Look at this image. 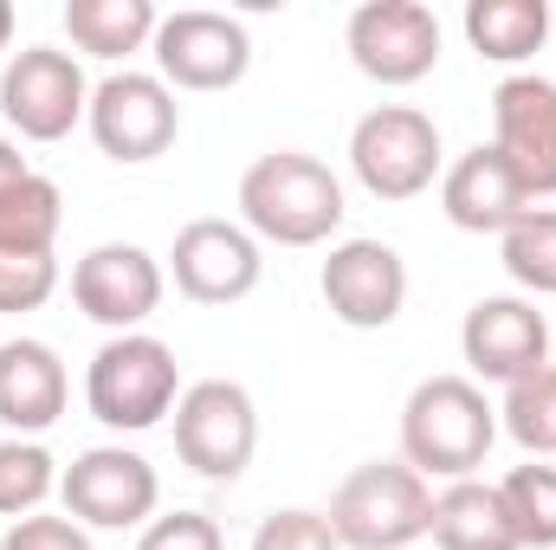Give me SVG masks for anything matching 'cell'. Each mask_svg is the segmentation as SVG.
I'll use <instances>...</instances> for the list:
<instances>
[{
    "instance_id": "cell-1",
    "label": "cell",
    "mask_w": 556,
    "mask_h": 550,
    "mask_svg": "<svg viewBox=\"0 0 556 550\" xmlns=\"http://www.w3.org/2000/svg\"><path fill=\"white\" fill-rule=\"evenodd\" d=\"M343 214V182L311 149H273L240 175V227L260 247H324Z\"/></svg>"
},
{
    "instance_id": "cell-2",
    "label": "cell",
    "mask_w": 556,
    "mask_h": 550,
    "mask_svg": "<svg viewBox=\"0 0 556 550\" xmlns=\"http://www.w3.org/2000/svg\"><path fill=\"white\" fill-rule=\"evenodd\" d=\"M498 440V409L472 376H427L402 402V460L420 479H472Z\"/></svg>"
},
{
    "instance_id": "cell-3",
    "label": "cell",
    "mask_w": 556,
    "mask_h": 550,
    "mask_svg": "<svg viewBox=\"0 0 556 550\" xmlns=\"http://www.w3.org/2000/svg\"><path fill=\"white\" fill-rule=\"evenodd\" d=\"M324 518L343 550H408L427 538L433 486L408 460H363L356 473H343Z\"/></svg>"
},
{
    "instance_id": "cell-4",
    "label": "cell",
    "mask_w": 556,
    "mask_h": 550,
    "mask_svg": "<svg viewBox=\"0 0 556 550\" xmlns=\"http://www.w3.org/2000/svg\"><path fill=\"white\" fill-rule=\"evenodd\" d=\"M175 402H181V363L149 330L111 337L85 370V409L111 434H149L155 421L175 414Z\"/></svg>"
},
{
    "instance_id": "cell-5",
    "label": "cell",
    "mask_w": 556,
    "mask_h": 550,
    "mask_svg": "<svg viewBox=\"0 0 556 550\" xmlns=\"http://www.w3.org/2000/svg\"><path fill=\"white\" fill-rule=\"evenodd\" d=\"M350 168L376 201H415L446 175L440 155V124L415 104H376L350 130Z\"/></svg>"
},
{
    "instance_id": "cell-6",
    "label": "cell",
    "mask_w": 556,
    "mask_h": 550,
    "mask_svg": "<svg viewBox=\"0 0 556 550\" xmlns=\"http://www.w3.org/2000/svg\"><path fill=\"white\" fill-rule=\"evenodd\" d=\"M175 453L188 473L214 479V486H233L253 453H260V409L240 383L227 376H207V383H188L181 402H175Z\"/></svg>"
},
{
    "instance_id": "cell-7",
    "label": "cell",
    "mask_w": 556,
    "mask_h": 550,
    "mask_svg": "<svg viewBox=\"0 0 556 550\" xmlns=\"http://www.w3.org/2000/svg\"><path fill=\"white\" fill-rule=\"evenodd\" d=\"M59 499L85 532H142L162 505V479L137 447H85L59 473Z\"/></svg>"
},
{
    "instance_id": "cell-8",
    "label": "cell",
    "mask_w": 556,
    "mask_h": 550,
    "mask_svg": "<svg viewBox=\"0 0 556 550\" xmlns=\"http://www.w3.org/2000/svg\"><path fill=\"white\" fill-rule=\"evenodd\" d=\"M85 130L91 142L111 155V162H155L168 155L175 137H181V104L175 91L155 78V72H111L91 85V111H85Z\"/></svg>"
},
{
    "instance_id": "cell-9",
    "label": "cell",
    "mask_w": 556,
    "mask_h": 550,
    "mask_svg": "<svg viewBox=\"0 0 556 550\" xmlns=\"http://www.w3.org/2000/svg\"><path fill=\"white\" fill-rule=\"evenodd\" d=\"M155 78L168 91H233L253 65V33L233 13L181 7L155 26Z\"/></svg>"
},
{
    "instance_id": "cell-10",
    "label": "cell",
    "mask_w": 556,
    "mask_h": 550,
    "mask_svg": "<svg viewBox=\"0 0 556 550\" xmlns=\"http://www.w3.org/2000/svg\"><path fill=\"white\" fill-rule=\"evenodd\" d=\"M91 111L85 65L59 46H26L0 72V117L26 142H65Z\"/></svg>"
},
{
    "instance_id": "cell-11",
    "label": "cell",
    "mask_w": 556,
    "mask_h": 550,
    "mask_svg": "<svg viewBox=\"0 0 556 550\" xmlns=\"http://www.w3.org/2000/svg\"><path fill=\"white\" fill-rule=\"evenodd\" d=\"M343 46L363 78L402 91L440 65V20L427 0H363L343 26Z\"/></svg>"
},
{
    "instance_id": "cell-12",
    "label": "cell",
    "mask_w": 556,
    "mask_h": 550,
    "mask_svg": "<svg viewBox=\"0 0 556 550\" xmlns=\"http://www.w3.org/2000/svg\"><path fill=\"white\" fill-rule=\"evenodd\" d=\"M162 291H168V266L137 240H104L72 266V304L111 337L142 330L162 311Z\"/></svg>"
},
{
    "instance_id": "cell-13",
    "label": "cell",
    "mask_w": 556,
    "mask_h": 550,
    "mask_svg": "<svg viewBox=\"0 0 556 550\" xmlns=\"http://www.w3.org/2000/svg\"><path fill=\"white\" fill-rule=\"evenodd\" d=\"M168 278L188 304H240L260 291L266 253L240 221H188L168 247Z\"/></svg>"
},
{
    "instance_id": "cell-14",
    "label": "cell",
    "mask_w": 556,
    "mask_h": 550,
    "mask_svg": "<svg viewBox=\"0 0 556 550\" xmlns=\"http://www.w3.org/2000/svg\"><path fill=\"white\" fill-rule=\"evenodd\" d=\"M459 357H466L472 383H518L551 363V317L525 291L479 298L459 324Z\"/></svg>"
},
{
    "instance_id": "cell-15",
    "label": "cell",
    "mask_w": 556,
    "mask_h": 550,
    "mask_svg": "<svg viewBox=\"0 0 556 550\" xmlns=\"http://www.w3.org/2000/svg\"><path fill=\"white\" fill-rule=\"evenodd\" d=\"M317 291H324L337 324L389 330L402 317V304H408V260L389 240H337L324 273H317Z\"/></svg>"
},
{
    "instance_id": "cell-16",
    "label": "cell",
    "mask_w": 556,
    "mask_h": 550,
    "mask_svg": "<svg viewBox=\"0 0 556 550\" xmlns=\"http://www.w3.org/2000/svg\"><path fill=\"white\" fill-rule=\"evenodd\" d=\"M492 149L511 162L531 201L556 195V78L511 72L492 91Z\"/></svg>"
},
{
    "instance_id": "cell-17",
    "label": "cell",
    "mask_w": 556,
    "mask_h": 550,
    "mask_svg": "<svg viewBox=\"0 0 556 550\" xmlns=\"http://www.w3.org/2000/svg\"><path fill=\"white\" fill-rule=\"evenodd\" d=\"M531 208H538V201L525 195V182L511 175V162H505L492 142L466 149V155L446 162V175H440V214H446L459 234H511Z\"/></svg>"
},
{
    "instance_id": "cell-18",
    "label": "cell",
    "mask_w": 556,
    "mask_h": 550,
    "mask_svg": "<svg viewBox=\"0 0 556 550\" xmlns=\"http://www.w3.org/2000/svg\"><path fill=\"white\" fill-rule=\"evenodd\" d=\"M72 402V376L52 343L39 337H7L0 343V427L20 440H39Z\"/></svg>"
},
{
    "instance_id": "cell-19",
    "label": "cell",
    "mask_w": 556,
    "mask_h": 550,
    "mask_svg": "<svg viewBox=\"0 0 556 550\" xmlns=\"http://www.w3.org/2000/svg\"><path fill=\"white\" fill-rule=\"evenodd\" d=\"M433 550H525L511 532V512L498 499V486L485 479H453L433 492V518H427Z\"/></svg>"
},
{
    "instance_id": "cell-20",
    "label": "cell",
    "mask_w": 556,
    "mask_h": 550,
    "mask_svg": "<svg viewBox=\"0 0 556 550\" xmlns=\"http://www.w3.org/2000/svg\"><path fill=\"white\" fill-rule=\"evenodd\" d=\"M551 39V0H466V46L492 65H525Z\"/></svg>"
},
{
    "instance_id": "cell-21",
    "label": "cell",
    "mask_w": 556,
    "mask_h": 550,
    "mask_svg": "<svg viewBox=\"0 0 556 550\" xmlns=\"http://www.w3.org/2000/svg\"><path fill=\"white\" fill-rule=\"evenodd\" d=\"M155 26H162V13L149 0H65L72 46L91 52V59H104V65H117V59H130L142 46H155Z\"/></svg>"
},
{
    "instance_id": "cell-22",
    "label": "cell",
    "mask_w": 556,
    "mask_h": 550,
    "mask_svg": "<svg viewBox=\"0 0 556 550\" xmlns=\"http://www.w3.org/2000/svg\"><path fill=\"white\" fill-rule=\"evenodd\" d=\"M59 227H65V195L52 175H26L7 201H0V247L13 253H52L59 247Z\"/></svg>"
},
{
    "instance_id": "cell-23",
    "label": "cell",
    "mask_w": 556,
    "mask_h": 550,
    "mask_svg": "<svg viewBox=\"0 0 556 550\" xmlns=\"http://www.w3.org/2000/svg\"><path fill=\"white\" fill-rule=\"evenodd\" d=\"M498 427H505L531 460H556V363L518 376V383H505Z\"/></svg>"
},
{
    "instance_id": "cell-24",
    "label": "cell",
    "mask_w": 556,
    "mask_h": 550,
    "mask_svg": "<svg viewBox=\"0 0 556 550\" xmlns=\"http://www.w3.org/2000/svg\"><path fill=\"white\" fill-rule=\"evenodd\" d=\"M498 499L511 512V532L525 550H556V466L551 460H531V466H511L498 479Z\"/></svg>"
},
{
    "instance_id": "cell-25",
    "label": "cell",
    "mask_w": 556,
    "mask_h": 550,
    "mask_svg": "<svg viewBox=\"0 0 556 550\" xmlns=\"http://www.w3.org/2000/svg\"><path fill=\"white\" fill-rule=\"evenodd\" d=\"M59 492V460L46 453V440H0V518H33L46 499Z\"/></svg>"
},
{
    "instance_id": "cell-26",
    "label": "cell",
    "mask_w": 556,
    "mask_h": 550,
    "mask_svg": "<svg viewBox=\"0 0 556 550\" xmlns=\"http://www.w3.org/2000/svg\"><path fill=\"white\" fill-rule=\"evenodd\" d=\"M498 260L518 278V291L556 298V208H531L511 234H498Z\"/></svg>"
},
{
    "instance_id": "cell-27",
    "label": "cell",
    "mask_w": 556,
    "mask_h": 550,
    "mask_svg": "<svg viewBox=\"0 0 556 550\" xmlns=\"http://www.w3.org/2000/svg\"><path fill=\"white\" fill-rule=\"evenodd\" d=\"M52 291H59V260L52 253H13V247H0V317L39 311Z\"/></svg>"
},
{
    "instance_id": "cell-28",
    "label": "cell",
    "mask_w": 556,
    "mask_h": 550,
    "mask_svg": "<svg viewBox=\"0 0 556 550\" xmlns=\"http://www.w3.org/2000/svg\"><path fill=\"white\" fill-rule=\"evenodd\" d=\"M247 550H343V545H337V532H330L324 512L285 505V512H273V518H260V532H253Z\"/></svg>"
},
{
    "instance_id": "cell-29",
    "label": "cell",
    "mask_w": 556,
    "mask_h": 550,
    "mask_svg": "<svg viewBox=\"0 0 556 550\" xmlns=\"http://www.w3.org/2000/svg\"><path fill=\"white\" fill-rule=\"evenodd\" d=\"M137 550H227V538L207 512H162L142 525Z\"/></svg>"
},
{
    "instance_id": "cell-30",
    "label": "cell",
    "mask_w": 556,
    "mask_h": 550,
    "mask_svg": "<svg viewBox=\"0 0 556 550\" xmlns=\"http://www.w3.org/2000/svg\"><path fill=\"white\" fill-rule=\"evenodd\" d=\"M0 550H91V532L78 518H52V512H33V518H13Z\"/></svg>"
},
{
    "instance_id": "cell-31",
    "label": "cell",
    "mask_w": 556,
    "mask_h": 550,
    "mask_svg": "<svg viewBox=\"0 0 556 550\" xmlns=\"http://www.w3.org/2000/svg\"><path fill=\"white\" fill-rule=\"evenodd\" d=\"M26 175H33V162L20 155V142H7V137H0V201H7V195H13V188L26 182Z\"/></svg>"
},
{
    "instance_id": "cell-32",
    "label": "cell",
    "mask_w": 556,
    "mask_h": 550,
    "mask_svg": "<svg viewBox=\"0 0 556 550\" xmlns=\"http://www.w3.org/2000/svg\"><path fill=\"white\" fill-rule=\"evenodd\" d=\"M7 46H13V7L0 0V52H7Z\"/></svg>"
}]
</instances>
